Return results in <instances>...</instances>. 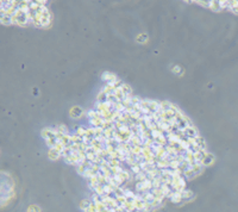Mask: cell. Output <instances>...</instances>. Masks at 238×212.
Here are the masks:
<instances>
[{
    "label": "cell",
    "instance_id": "obj_1",
    "mask_svg": "<svg viewBox=\"0 0 238 212\" xmlns=\"http://www.w3.org/2000/svg\"><path fill=\"white\" fill-rule=\"evenodd\" d=\"M101 79H102L104 81H106L107 83H109V82H111V83H117L118 80H119L114 74H112L110 72H105V73L101 75Z\"/></svg>",
    "mask_w": 238,
    "mask_h": 212
},
{
    "label": "cell",
    "instance_id": "obj_2",
    "mask_svg": "<svg viewBox=\"0 0 238 212\" xmlns=\"http://www.w3.org/2000/svg\"><path fill=\"white\" fill-rule=\"evenodd\" d=\"M82 114H83V111H82V109L79 107V106H74V107L70 110V116H72L73 118L79 119V118L82 117Z\"/></svg>",
    "mask_w": 238,
    "mask_h": 212
},
{
    "label": "cell",
    "instance_id": "obj_3",
    "mask_svg": "<svg viewBox=\"0 0 238 212\" xmlns=\"http://www.w3.org/2000/svg\"><path fill=\"white\" fill-rule=\"evenodd\" d=\"M48 155H49V157H50L51 160H57L60 156H62V155H61V153H60L59 150H56L55 148H49Z\"/></svg>",
    "mask_w": 238,
    "mask_h": 212
},
{
    "label": "cell",
    "instance_id": "obj_4",
    "mask_svg": "<svg viewBox=\"0 0 238 212\" xmlns=\"http://www.w3.org/2000/svg\"><path fill=\"white\" fill-rule=\"evenodd\" d=\"M185 132H186L187 137H196V136H199V135H198V130H196V128H195L194 125L188 126V128L185 130Z\"/></svg>",
    "mask_w": 238,
    "mask_h": 212
},
{
    "label": "cell",
    "instance_id": "obj_5",
    "mask_svg": "<svg viewBox=\"0 0 238 212\" xmlns=\"http://www.w3.org/2000/svg\"><path fill=\"white\" fill-rule=\"evenodd\" d=\"M208 8H211L214 12H218V11H222L223 10L222 6H220V1H210Z\"/></svg>",
    "mask_w": 238,
    "mask_h": 212
},
{
    "label": "cell",
    "instance_id": "obj_6",
    "mask_svg": "<svg viewBox=\"0 0 238 212\" xmlns=\"http://www.w3.org/2000/svg\"><path fill=\"white\" fill-rule=\"evenodd\" d=\"M213 162H214V156L212 154H207L205 159H204V161H203V164H204V167H206V166L212 164Z\"/></svg>",
    "mask_w": 238,
    "mask_h": 212
},
{
    "label": "cell",
    "instance_id": "obj_7",
    "mask_svg": "<svg viewBox=\"0 0 238 212\" xmlns=\"http://www.w3.org/2000/svg\"><path fill=\"white\" fill-rule=\"evenodd\" d=\"M91 205H92V200H89V199L82 200V201L80 203V207H81V210H82V211H86L87 209H89V207H91Z\"/></svg>",
    "mask_w": 238,
    "mask_h": 212
},
{
    "label": "cell",
    "instance_id": "obj_8",
    "mask_svg": "<svg viewBox=\"0 0 238 212\" xmlns=\"http://www.w3.org/2000/svg\"><path fill=\"white\" fill-rule=\"evenodd\" d=\"M181 196H182V200L188 201L190 198L193 197V192L189 191V190H185V191H182V192H181Z\"/></svg>",
    "mask_w": 238,
    "mask_h": 212
},
{
    "label": "cell",
    "instance_id": "obj_9",
    "mask_svg": "<svg viewBox=\"0 0 238 212\" xmlns=\"http://www.w3.org/2000/svg\"><path fill=\"white\" fill-rule=\"evenodd\" d=\"M229 8L235 12V13H238V1H230V6Z\"/></svg>",
    "mask_w": 238,
    "mask_h": 212
},
{
    "label": "cell",
    "instance_id": "obj_10",
    "mask_svg": "<svg viewBox=\"0 0 238 212\" xmlns=\"http://www.w3.org/2000/svg\"><path fill=\"white\" fill-rule=\"evenodd\" d=\"M56 130L59 131L60 133H63V135H68V129L64 126V125H57Z\"/></svg>",
    "mask_w": 238,
    "mask_h": 212
},
{
    "label": "cell",
    "instance_id": "obj_11",
    "mask_svg": "<svg viewBox=\"0 0 238 212\" xmlns=\"http://www.w3.org/2000/svg\"><path fill=\"white\" fill-rule=\"evenodd\" d=\"M173 73L177 74V75L182 74V68H181V67H179V66H174V67H173Z\"/></svg>",
    "mask_w": 238,
    "mask_h": 212
},
{
    "label": "cell",
    "instance_id": "obj_12",
    "mask_svg": "<svg viewBox=\"0 0 238 212\" xmlns=\"http://www.w3.org/2000/svg\"><path fill=\"white\" fill-rule=\"evenodd\" d=\"M28 212H41V210H39V207H38V206H36V205H31V206L28 209Z\"/></svg>",
    "mask_w": 238,
    "mask_h": 212
}]
</instances>
